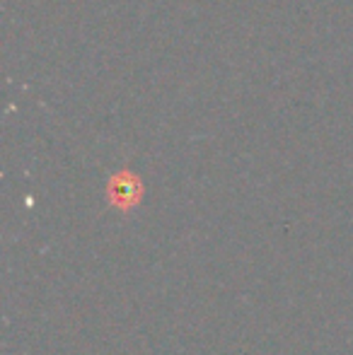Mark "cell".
<instances>
[{"mask_svg":"<svg viewBox=\"0 0 353 355\" xmlns=\"http://www.w3.org/2000/svg\"><path fill=\"white\" fill-rule=\"evenodd\" d=\"M143 196V184L136 174L131 172H119L109 182V201L121 211H128L131 206H136Z\"/></svg>","mask_w":353,"mask_h":355,"instance_id":"obj_1","label":"cell"}]
</instances>
